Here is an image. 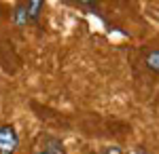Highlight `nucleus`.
I'll return each mask as SVG.
<instances>
[{"label":"nucleus","instance_id":"7ed1b4c3","mask_svg":"<svg viewBox=\"0 0 159 154\" xmlns=\"http://www.w3.org/2000/svg\"><path fill=\"white\" fill-rule=\"evenodd\" d=\"M13 21H15L17 25L30 24V17H28V6H25V2H21V4H17V6H15V11H13Z\"/></svg>","mask_w":159,"mask_h":154},{"label":"nucleus","instance_id":"20e7f679","mask_svg":"<svg viewBox=\"0 0 159 154\" xmlns=\"http://www.w3.org/2000/svg\"><path fill=\"white\" fill-rule=\"evenodd\" d=\"M144 63H147V68H148L151 72L159 74V49H155V51L147 53V57H144Z\"/></svg>","mask_w":159,"mask_h":154},{"label":"nucleus","instance_id":"39448f33","mask_svg":"<svg viewBox=\"0 0 159 154\" xmlns=\"http://www.w3.org/2000/svg\"><path fill=\"white\" fill-rule=\"evenodd\" d=\"M25 6H28V17H30V21H38V17H40V11H43V2H25Z\"/></svg>","mask_w":159,"mask_h":154},{"label":"nucleus","instance_id":"f257e3e1","mask_svg":"<svg viewBox=\"0 0 159 154\" xmlns=\"http://www.w3.org/2000/svg\"><path fill=\"white\" fill-rule=\"evenodd\" d=\"M19 146V135L11 125L0 127V154H15Z\"/></svg>","mask_w":159,"mask_h":154},{"label":"nucleus","instance_id":"f03ea898","mask_svg":"<svg viewBox=\"0 0 159 154\" xmlns=\"http://www.w3.org/2000/svg\"><path fill=\"white\" fill-rule=\"evenodd\" d=\"M36 154H66L64 152V143L57 139V137H45L43 143H40V148H38Z\"/></svg>","mask_w":159,"mask_h":154},{"label":"nucleus","instance_id":"423d86ee","mask_svg":"<svg viewBox=\"0 0 159 154\" xmlns=\"http://www.w3.org/2000/svg\"><path fill=\"white\" fill-rule=\"evenodd\" d=\"M102 154H121V148H117V146H108Z\"/></svg>","mask_w":159,"mask_h":154}]
</instances>
